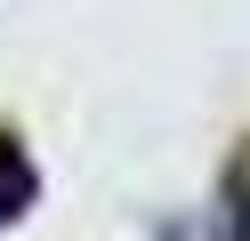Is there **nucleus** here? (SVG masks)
Here are the masks:
<instances>
[{"label": "nucleus", "mask_w": 250, "mask_h": 241, "mask_svg": "<svg viewBox=\"0 0 250 241\" xmlns=\"http://www.w3.org/2000/svg\"><path fill=\"white\" fill-rule=\"evenodd\" d=\"M33 201V161L17 153V137H0V225Z\"/></svg>", "instance_id": "1"}, {"label": "nucleus", "mask_w": 250, "mask_h": 241, "mask_svg": "<svg viewBox=\"0 0 250 241\" xmlns=\"http://www.w3.org/2000/svg\"><path fill=\"white\" fill-rule=\"evenodd\" d=\"M242 241H250V193H242Z\"/></svg>", "instance_id": "2"}]
</instances>
